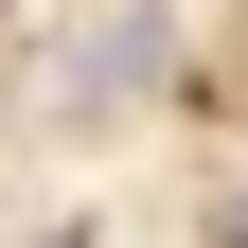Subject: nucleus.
Wrapping results in <instances>:
<instances>
[{
  "mask_svg": "<svg viewBox=\"0 0 248 248\" xmlns=\"http://www.w3.org/2000/svg\"><path fill=\"white\" fill-rule=\"evenodd\" d=\"M160 18H142V0H124V18H89L71 53H53V124H107V107H142V89H160Z\"/></svg>",
  "mask_w": 248,
  "mask_h": 248,
  "instance_id": "f257e3e1",
  "label": "nucleus"
}]
</instances>
